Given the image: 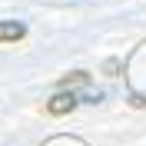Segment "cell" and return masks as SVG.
I'll return each instance as SVG.
<instances>
[{
  "mask_svg": "<svg viewBox=\"0 0 146 146\" xmlns=\"http://www.w3.org/2000/svg\"><path fill=\"white\" fill-rule=\"evenodd\" d=\"M27 36V27L20 20H0V43H17Z\"/></svg>",
  "mask_w": 146,
  "mask_h": 146,
  "instance_id": "obj_2",
  "label": "cell"
},
{
  "mask_svg": "<svg viewBox=\"0 0 146 146\" xmlns=\"http://www.w3.org/2000/svg\"><path fill=\"white\" fill-rule=\"evenodd\" d=\"M86 83H90V73H83V70H73V73H66L63 80H60V86H86Z\"/></svg>",
  "mask_w": 146,
  "mask_h": 146,
  "instance_id": "obj_3",
  "label": "cell"
},
{
  "mask_svg": "<svg viewBox=\"0 0 146 146\" xmlns=\"http://www.w3.org/2000/svg\"><path fill=\"white\" fill-rule=\"evenodd\" d=\"M76 96H73V93H56V96H50V100H46V113H50V116H66V113H73V110H76Z\"/></svg>",
  "mask_w": 146,
  "mask_h": 146,
  "instance_id": "obj_1",
  "label": "cell"
},
{
  "mask_svg": "<svg viewBox=\"0 0 146 146\" xmlns=\"http://www.w3.org/2000/svg\"><path fill=\"white\" fill-rule=\"evenodd\" d=\"M103 70H106L110 76H116V73H119V60H116V56H113V60H106V66H103Z\"/></svg>",
  "mask_w": 146,
  "mask_h": 146,
  "instance_id": "obj_4",
  "label": "cell"
}]
</instances>
